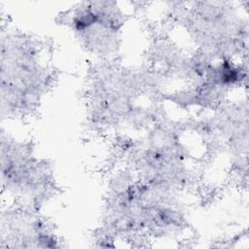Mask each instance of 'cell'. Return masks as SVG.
<instances>
[{
  "label": "cell",
  "mask_w": 249,
  "mask_h": 249,
  "mask_svg": "<svg viewBox=\"0 0 249 249\" xmlns=\"http://www.w3.org/2000/svg\"><path fill=\"white\" fill-rule=\"evenodd\" d=\"M2 116L27 112L39 101L48 74L34 40L16 34L1 37Z\"/></svg>",
  "instance_id": "cell-1"
},
{
  "label": "cell",
  "mask_w": 249,
  "mask_h": 249,
  "mask_svg": "<svg viewBox=\"0 0 249 249\" xmlns=\"http://www.w3.org/2000/svg\"><path fill=\"white\" fill-rule=\"evenodd\" d=\"M1 178L3 189L23 199L42 195L48 184L49 169L45 162L32 157L23 143L1 135Z\"/></svg>",
  "instance_id": "cell-2"
}]
</instances>
